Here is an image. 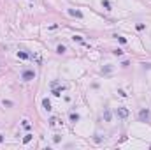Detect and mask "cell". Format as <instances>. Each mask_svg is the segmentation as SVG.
Instances as JSON below:
<instances>
[{
  "label": "cell",
  "instance_id": "obj_6",
  "mask_svg": "<svg viewBox=\"0 0 151 150\" xmlns=\"http://www.w3.org/2000/svg\"><path fill=\"white\" fill-rule=\"evenodd\" d=\"M69 14H70V16H76V18H83V12L76 11V9H69Z\"/></svg>",
  "mask_w": 151,
  "mask_h": 150
},
{
  "label": "cell",
  "instance_id": "obj_13",
  "mask_svg": "<svg viewBox=\"0 0 151 150\" xmlns=\"http://www.w3.org/2000/svg\"><path fill=\"white\" fill-rule=\"evenodd\" d=\"M116 37H118V41L121 42V44H126V39H125V37H121V35H116Z\"/></svg>",
  "mask_w": 151,
  "mask_h": 150
},
{
  "label": "cell",
  "instance_id": "obj_2",
  "mask_svg": "<svg viewBox=\"0 0 151 150\" xmlns=\"http://www.w3.org/2000/svg\"><path fill=\"white\" fill-rule=\"evenodd\" d=\"M51 87H53V90H51V94H53V95H56V97H60V95H62V92H63V87H60V85H58V81H53V83H51Z\"/></svg>",
  "mask_w": 151,
  "mask_h": 150
},
{
  "label": "cell",
  "instance_id": "obj_16",
  "mask_svg": "<svg viewBox=\"0 0 151 150\" xmlns=\"http://www.w3.org/2000/svg\"><path fill=\"white\" fill-rule=\"evenodd\" d=\"M4 106H9L11 108L12 106V101H4Z\"/></svg>",
  "mask_w": 151,
  "mask_h": 150
},
{
  "label": "cell",
  "instance_id": "obj_17",
  "mask_svg": "<svg viewBox=\"0 0 151 150\" xmlns=\"http://www.w3.org/2000/svg\"><path fill=\"white\" fill-rule=\"evenodd\" d=\"M118 94L121 95V97H126V92H125V90H118Z\"/></svg>",
  "mask_w": 151,
  "mask_h": 150
},
{
  "label": "cell",
  "instance_id": "obj_4",
  "mask_svg": "<svg viewBox=\"0 0 151 150\" xmlns=\"http://www.w3.org/2000/svg\"><path fill=\"white\" fill-rule=\"evenodd\" d=\"M116 113H118L119 118H126V117H128V110H126V108H118Z\"/></svg>",
  "mask_w": 151,
  "mask_h": 150
},
{
  "label": "cell",
  "instance_id": "obj_14",
  "mask_svg": "<svg viewBox=\"0 0 151 150\" xmlns=\"http://www.w3.org/2000/svg\"><path fill=\"white\" fill-rule=\"evenodd\" d=\"M112 53L119 57V55H123V50H119V48H118V50H114V51H112Z\"/></svg>",
  "mask_w": 151,
  "mask_h": 150
},
{
  "label": "cell",
  "instance_id": "obj_18",
  "mask_svg": "<svg viewBox=\"0 0 151 150\" xmlns=\"http://www.w3.org/2000/svg\"><path fill=\"white\" fill-rule=\"evenodd\" d=\"M2 141H4V136H2V134H0V143H2Z\"/></svg>",
  "mask_w": 151,
  "mask_h": 150
},
{
  "label": "cell",
  "instance_id": "obj_7",
  "mask_svg": "<svg viewBox=\"0 0 151 150\" xmlns=\"http://www.w3.org/2000/svg\"><path fill=\"white\" fill-rule=\"evenodd\" d=\"M102 7H104L105 11H111V9H112V7H111V2H109V0H102Z\"/></svg>",
  "mask_w": 151,
  "mask_h": 150
},
{
  "label": "cell",
  "instance_id": "obj_1",
  "mask_svg": "<svg viewBox=\"0 0 151 150\" xmlns=\"http://www.w3.org/2000/svg\"><path fill=\"white\" fill-rule=\"evenodd\" d=\"M34 78H35V72L32 69H26V71L21 72V80H23V81H32Z\"/></svg>",
  "mask_w": 151,
  "mask_h": 150
},
{
  "label": "cell",
  "instance_id": "obj_5",
  "mask_svg": "<svg viewBox=\"0 0 151 150\" xmlns=\"http://www.w3.org/2000/svg\"><path fill=\"white\" fill-rule=\"evenodd\" d=\"M42 106H44V110H46V111H51L53 108H51V101L48 99V97H46V99H42Z\"/></svg>",
  "mask_w": 151,
  "mask_h": 150
},
{
  "label": "cell",
  "instance_id": "obj_9",
  "mask_svg": "<svg viewBox=\"0 0 151 150\" xmlns=\"http://www.w3.org/2000/svg\"><path fill=\"white\" fill-rule=\"evenodd\" d=\"M65 51H67V48L63 46V44H60V46H56V53H60V55H62V53H65Z\"/></svg>",
  "mask_w": 151,
  "mask_h": 150
},
{
  "label": "cell",
  "instance_id": "obj_12",
  "mask_svg": "<svg viewBox=\"0 0 151 150\" xmlns=\"http://www.w3.org/2000/svg\"><path fill=\"white\" fill-rule=\"evenodd\" d=\"M30 140H32V134H26V136L23 138V143H30Z\"/></svg>",
  "mask_w": 151,
  "mask_h": 150
},
{
  "label": "cell",
  "instance_id": "obj_8",
  "mask_svg": "<svg viewBox=\"0 0 151 150\" xmlns=\"http://www.w3.org/2000/svg\"><path fill=\"white\" fill-rule=\"evenodd\" d=\"M18 57L23 58V60H26V58H30V53H26V51H18Z\"/></svg>",
  "mask_w": 151,
  "mask_h": 150
},
{
  "label": "cell",
  "instance_id": "obj_11",
  "mask_svg": "<svg viewBox=\"0 0 151 150\" xmlns=\"http://www.w3.org/2000/svg\"><path fill=\"white\" fill-rule=\"evenodd\" d=\"M104 118L107 120V122L111 120V111H109V110H105V113H104Z\"/></svg>",
  "mask_w": 151,
  "mask_h": 150
},
{
  "label": "cell",
  "instance_id": "obj_3",
  "mask_svg": "<svg viewBox=\"0 0 151 150\" xmlns=\"http://www.w3.org/2000/svg\"><path fill=\"white\" fill-rule=\"evenodd\" d=\"M139 118H141V122H148V120H149V110L148 108L141 110L139 111Z\"/></svg>",
  "mask_w": 151,
  "mask_h": 150
},
{
  "label": "cell",
  "instance_id": "obj_10",
  "mask_svg": "<svg viewBox=\"0 0 151 150\" xmlns=\"http://www.w3.org/2000/svg\"><path fill=\"white\" fill-rule=\"evenodd\" d=\"M69 118H70V122H74V124H76V122L79 120V115H77V113H70V117H69Z\"/></svg>",
  "mask_w": 151,
  "mask_h": 150
},
{
  "label": "cell",
  "instance_id": "obj_15",
  "mask_svg": "<svg viewBox=\"0 0 151 150\" xmlns=\"http://www.w3.org/2000/svg\"><path fill=\"white\" fill-rule=\"evenodd\" d=\"M72 39H74V41H77V42H83V37H81V35H74Z\"/></svg>",
  "mask_w": 151,
  "mask_h": 150
}]
</instances>
